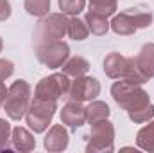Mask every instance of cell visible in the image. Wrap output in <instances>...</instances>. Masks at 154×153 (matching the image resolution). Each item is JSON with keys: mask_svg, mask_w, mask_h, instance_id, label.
I'll use <instances>...</instances> for the list:
<instances>
[{"mask_svg": "<svg viewBox=\"0 0 154 153\" xmlns=\"http://www.w3.org/2000/svg\"><path fill=\"white\" fill-rule=\"evenodd\" d=\"M134 63L136 69L140 70V74L145 77V81L154 77V43H145L140 52L134 56Z\"/></svg>", "mask_w": 154, "mask_h": 153, "instance_id": "cell-13", "label": "cell"}, {"mask_svg": "<svg viewBox=\"0 0 154 153\" xmlns=\"http://www.w3.org/2000/svg\"><path fill=\"white\" fill-rule=\"evenodd\" d=\"M84 22L88 25V29L91 31V34H97V36H102L109 31V20L108 16L100 15V13H95V11H90L84 15Z\"/></svg>", "mask_w": 154, "mask_h": 153, "instance_id": "cell-15", "label": "cell"}, {"mask_svg": "<svg viewBox=\"0 0 154 153\" xmlns=\"http://www.w3.org/2000/svg\"><path fill=\"white\" fill-rule=\"evenodd\" d=\"M56 110H57L56 101L34 97L25 112V122L34 133H43L50 126V122L56 115Z\"/></svg>", "mask_w": 154, "mask_h": 153, "instance_id": "cell-6", "label": "cell"}, {"mask_svg": "<svg viewBox=\"0 0 154 153\" xmlns=\"http://www.w3.org/2000/svg\"><path fill=\"white\" fill-rule=\"evenodd\" d=\"M66 34L75 41H82V40L88 38L90 34V29L86 25V22L79 20L77 16H70L68 18V25H66Z\"/></svg>", "mask_w": 154, "mask_h": 153, "instance_id": "cell-18", "label": "cell"}, {"mask_svg": "<svg viewBox=\"0 0 154 153\" xmlns=\"http://www.w3.org/2000/svg\"><path fill=\"white\" fill-rule=\"evenodd\" d=\"M11 132V124L5 119H0V151H13V146L9 144Z\"/></svg>", "mask_w": 154, "mask_h": 153, "instance_id": "cell-24", "label": "cell"}, {"mask_svg": "<svg viewBox=\"0 0 154 153\" xmlns=\"http://www.w3.org/2000/svg\"><path fill=\"white\" fill-rule=\"evenodd\" d=\"M59 115L63 124H66L72 130H77L86 122V106H82V103H77V101H68Z\"/></svg>", "mask_w": 154, "mask_h": 153, "instance_id": "cell-12", "label": "cell"}, {"mask_svg": "<svg viewBox=\"0 0 154 153\" xmlns=\"http://www.w3.org/2000/svg\"><path fill=\"white\" fill-rule=\"evenodd\" d=\"M111 96H113L116 105L122 110H125L127 114L129 112H134V110H140V108H143L147 105H151L149 94L142 88V85L129 83L125 79H120V81H115L113 83Z\"/></svg>", "mask_w": 154, "mask_h": 153, "instance_id": "cell-1", "label": "cell"}, {"mask_svg": "<svg viewBox=\"0 0 154 153\" xmlns=\"http://www.w3.org/2000/svg\"><path fill=\"white\" fill-rule=\"evenodd\" d=\"M151 24H152L151 11H145L140 7H131V9H125L120 15L113 16V20L109 22V29L120 36H131L138 29H145Z\"/></svg>", "mask_w": 154, "mask_h": 153, "instance_id": "cell-2", "label": "cell"}, {"mask_svg": "<svg viewBox=\"0 0 154 153\" xmlns=\"http://www.w3.org/2000/svg\"><path fill=\"white\" fill-rule=\"evenodd\" d=\"M13 72H14L13 61H9V60H0V79H2V81L7 79L9 76H13Z\"/></svg>", "mask_w": 154, "mask_h": 153, "instance_id": "cell-25", "label": "cell"}, {"mask_svg": "<svg viewBox=\"0 0 154 153\" xmlns=\"http://www.w3.org/2000/svg\"><path fill=\"white\" fill-rule=\"evenodd\" d=\"M5 97H7V88H5L4 81L0 79V103H4V101H5Z\"/></svg>", "mask_w": 154, "mask_h": 153, "instance_id": "cell-27", "label": "cell"}, {"mask_svg": "<svg viewBox=\"0 0 154 153\" xmlns=\"http://www.w3.org/2000/svg\"><path fill=\"white\" fill-rule=\"evenodd\" d=\"M118 7V0H90V11L100 13L104 16H113Z\"/></svg>", "mask_w": 154, "mask_h": 153, "instance_id": "cell-20", "label": "cell"}, {"mask_svg": "<svg viewBox=\"0 0 154 153\" xmlns=\"http://www.w3.org/2000/svg\"><path fill=\"white\" fill-rule=\"evenodd\" d=\"M136 144L140 150L154 153V121H151L147 126H143L136 135Z\"/></svg>", "mask_w": 154, "mask_h": 153, "instance_id": "cell-19", "label": "cell"}, {"mask_svg": "<svg viewBox=\"0 0 154 153\" xmlns=\"http://www.w3.org/2000/svg\"><path fill=\"white\" fill-rule=\"evenodd\" d=\"M111 114V110H109V106L104 103V101H90V105L86 106V122L91 126V124H95V122H99V121H104V119H108Z\"/></svg>", "mask_w": 154, "mask_h": 153, "instance_id": "cell-16", "label": "cell"}, {"mask_svg": "<svg viewBox=\"0 0 154 153\" xmlns=\"http://www.w3.org/2000/svg\"><path fill=\"white\" fill-rule=\"evenodd\" d=\"M104 72L111 79H125V81L136 83V85L147 83L145 77L142 76L140 70L136 69L134 58L122 56L120 52H109L104 58Z\"/></svg>", "mask_w": 154, "mask_h": 153, "instance_id": "cell-3", "label": "cell"}, {"mask_svg": "<svg viewBox=\"0 0 154 153\" xmlns=\"http://www.w3.org/2000/svg\"><path fill=\"white\" fill-rule=\"evenodd\" d=\"M25 11L31 15V16H45L48 15V9H50V0H25L23 4Z\"/></svg>", "mask_w": 154, "mask_h": 153, "instance_id": "cell-21", "label": "cell"}, {"mask_svg": "<svg viewBox=\"0 0 154 153\" xmlns=\"http://www.w3.org/2000/svg\"><path fill=\"white\" fill-rule=\"evenodd\" d=\"M57 4H59L61 13L70 15V16H77L84 9L86 0H57Z\"/></svg>", "mask_w": 154, "mask_h": 153, "instance_id": "cell-22", "label": "cell"}, {"mask_svg": "<svg viewBox=\"0 0 154 153\" xmlns=\"http://www.w3.org/2000/svg\"><path fill=\"white\" fill-rule=\"evenodd\" d=\"M11 146H13L14 151L29 153L36 148V139H34V135H32L27 128L16 126V128H13V132H11Z\"/></svg>", "mask_w": 154, "mask_h": 153, "instance_id": "cell-14", "label": "cell"}, {"mask_svg": "<svg viewBox=\"0 0 154 153\" xmlns=\"http://www.w3.org/2000/svg\"><path fill=\"white\" fill-rule=\"evenodd\" d=\"M61 69H63V72L68 77H79V76H84L90 70V63L82 56H74V58L66 60Z\"/></svg>", "mask_w": 154, "mask_h": 153, "instance_id": "cell-17", "label": "cell"}, {"mask_svg": "<svg viewBox=\"0 0 154 153\" xmlns=\"http://www.w3.org/2000/svg\"><path fill=\"white\" fill-rule=\"evenodd\" d=\"M99 94H100V83L97 81V77L84 74V76L74 77V81H70L66 99L68 101H77V103H84V101H93Z\"/></svg>", "mask_w": 154, "mask_h": 153, "instance_id": "cell-10", "label": "cell"}, {"mask_svg": "<svg viewBox=\"0 0 154 153\" xmlns=\"http://www.w3.org/2000/svg\"><path fill=\"white\" fill-rule=\"evenodd\" d=\"M11 16V4L9 0H0V22H5Z\"/></svg>", "mask_w": 154, "mask_h": 153, "instance_id": "cell-26", "label": "cell"}, {"mask_svg": "<svg viewBox=\"0 0 154 153\" xmlns=\"http://www.w3.org/2000/svg\"><path fill=\"white\" fill-rule=\"evenodd\" d=\"M70 86V79L65 72H56L52 76H47L39 79V83L34 88V97L48 99V101H57L59 97L66 96Z\"/></svg>", "mask_w": 154, "mask_h": 153, "instance_id": "cell-8", "label": "cell"}, {"mask_svg": "<svg viewBox=\"0 0 154 153\" xmlns=\"http://www.w3.org/2000/svg\"><path fill=\"white\" fill-rule=\"evenodd\" d=\"M66 25H68V18L65 16V13H48V15L41 16V20L34 29L36 45L59 41L66 34Z\"/></svg>", "mask_w": 154, "mask_h": 153, "instance_id": "cell-5", "label": "cell"}, {"mask_svg": "<svg viewBox=\"0 0 154 153\" xmlns=\"http://www.w3.org/2000/svg\"><path fill=\"white\" fill-rule=\"evenodd\" d=\"M0 105H2V103H0Z\"/></svg>", "mask_w": 154, "mask_h": 153, "instance_id": "cell-29", "label": "cell"}, {"mask_svg": "<svg viewBox=\"0 0 154 153\" xmlns=\"http://www.w3.org/2000/svg\"><path fill=\"white\" fill-rule=\"evenodd\" d=\"M70 56V47L65 41H50L36 45V58L48 69H59Z\"/></svg>", "mask_w": 154, "mask_h": 153, "instance_id": "cell-9", "label": "cell"}, {"mask_svg": "<svg viewBox=\"0 0 154 153\" xmlns=\"http://www.w3.org/2000/svg\"><path fill=\"white\" fill-rule=\"evenodd\" d=\"M68 142H70V135H68V130L63 126V124H54L50 126V130L47 132L45 139H43V146L47 151L57 153V151H65L68 148Z\"/></svg>", "mask_w": 154, "mask_h": 153, "instance_id": "cell-11", "label": "cell"}, {"mask_svg": "<svg viewBox=\"0 0 154 153\" xmlns=\"http://www.w3.org/2000/svg\"><path fill=\"white\" fill-rule=\"evenodd\" d=\"M129 119L134 122V124H143V122H149L151 119L154 117V105H147L140 110H134V112H129Z\"/></svg>", "mask_w": 154, "mask_h": 153, "instance_id": "cell-23", "label": "cell"}, {"mask_svg": "<svg viewBox=\"0 0 154 153\" xmlns=\"http://www.w3.org/2000/svg\"><path fill=\"white\" fill-rule=\"evenodd\" d=\"M86 139H88V144H86L88 153H111L115 150V146H113L115 128L108 119L91 124V130Z\"/></svg>", "mask_w": 154, "mask_h": 153, "instance_id": "cell-7", "label": "cell"}, {"mask_svg": "<svg viewBox=\"0 0 154 153\" xmlns=\"http://www.w3.org/2000/svg\"><path fill=\"white\" fill-rule=\"evenodd\" d=\"M31 105V85L25 79L14 81L7 88V97L4 101V110L13 121H20L25 117V112Z\"/></svg>", "mask_w": 154, "mask_h": 153, "instance_id": "cell-4", "label": "cell"}, {"mask_svg": "<svg viewBox=\"0 0 154 153\" xmlns=\"http://www.w3.org/2000/svg\"><path fill=\"white\" fill-rule=\"evenodd\" d=\"M2 49H4V41H2V38H0V52H2Z\"/></svg>", "mask_w": 154, "mask_h": 153, "instance_id": "cell-28", "label": "cell"}]
</instances>
